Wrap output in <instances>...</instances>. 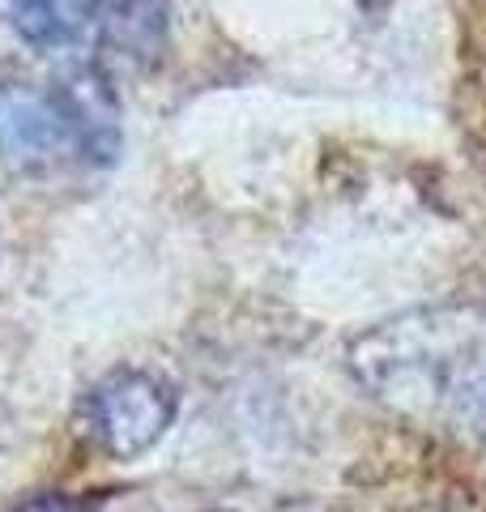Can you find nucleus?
I'll return each mask as SVG.
<instances>
[{
  "label": "nucleus",
  "mask_w": 486,
  "mask_h": 512,
  "mask_svg": "<svg viewBox=\"0 0 486 512\" xmlns=\"http://www.w3.org/2000/svg\"><path fill=\"white\" fill-rule=\"evenodd\" d=\"M350 363L388 406L486 436V325L465 312L388 320L354 342Z\"/></svg>",
  "instance_id": "nucleus-1"
},
{
  "label": "nucleus",
  "mask_w": 486,
  "mask_h": 512,
  "mask_svg": "<svg viewBox=\"0 0 486 512\" xmlns=\"http://www.w3.org/2000/svg\"><path fill=\"white\" fill-rule=\"evenodd\" d=\"M175 410H180V397L162 376L141 372V367H120L86 393L81 419H86V436L94 440V448L128 461L167 436Z\"/></svg>",
  "instance_id": "nucleus-2"
},
{
  "label": "nucleus",
  "mask_w": 486,
  "mask_h": 512,
  "mask_svg": "<svg viewBox=\"0 0 486 512\" xmlns=\"http://www.w3.org/2000/svg\"><path fill=\"white\" fill-rule=\"evenodd\" d=\"M77 150V128L64 99L35 86H0V154L13 167H47Z\"/></svg>",
  "instance_id": "nucleus-3"
},
{
  "label": "nucleus",
  "mask_w": 486,
  "mask_h": 512,
  "mask_svg": "<svg viewBox=\"0 0 486 512\" xmlns=\"http://www.w3.org/2000/svg\"><path fill=\"white\" fill-rule=\"evenodd\" d=\"M56 94L64 99L77 128V150L94 158V163H111L120 150V111H116V94L103 82L99 73L81 69L69 82H60Z\"/></svg>",
  "instance_id": "nucleus-4"
},
{
  "label": "nucleus",
  "mask_w": 486,
  "mask_h": 512,
  "mask_svg": "<svg viewBox=\"0 0 486 512\" xmlns=\"http://www.w3.org/2000/svg\"><path fill=\"white\" fill-rule=\"evenodd\" d=\"M171 5L167 0H116L103 18L107 52L124 56L128 64H154L167 47Z\"/></svg>",
  "instance_id": "nucleus-5"
},
{
  "label": "nucleus",
  "mask_w": 486,
  "mask_h": 512,
  "mask_svg": "<svg viewBox=\"0 0 486 512\" xmlns=\"http://www.w3.org/2000/svg\"><path fill=\"white\" fill-rule=\"evenodd\" d=\"M103 0H9L13 30L39 52H56L86 35Z\"/></svg>",
  "instance_id": "nucleus-6"
},
{
  "label": "nucleus",
  "mask_w": 486,
  "mask_h": 512,
  "mask_svg": "<svg viewBox=\"0 0 486 512\" xmlns=\"http://www.w3.org/2000/svg\"><path fill=\"white\" fill-rule=\"evenodd\" d=\"M13 512H94V504H90V500H81V495L43 491V495H30V500H22Z\"/></svg>",
  "instance_id": "nucleus-7"
}]
</instances>
